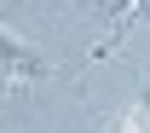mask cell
Masks as SVG:
<instances>
[{
  "mask_svg": "<svg viewBox=\"0 0 150 133\" xmlns=\"http://www.w3.org/2000/svg\"><path fill=\"white\" fill-rule=\"evenodd\" d=\"M0 70H6L12 81H35V75H46V58H40L29 41H18V35L0 29Z\"/></svg>",
  "mask_w": 150,
  "mask_h": 133,
  "instance_id": "obj_1",
  "label": "cell"
},
{
  "mask_svg": "<svg viewBox=\"0 0 150 133\" xmlns=\"http://www.w3.org/2000/svg\"><path fill=\"white\" fill-rule=\"evenodd\" d=\"M115 133H150V93L139 98L127 116H121V127H115Z\"/></svg>",
  "mask_w": 150,
  "mask_h": 133,
  "instance_id": "obj_2",
  "label": "cell"
},
{
  "mask_svg": "<svg viewBox=\"0 0 150 133\" xmlns=\"http://www.w3.org/2000/svg\"><path fill=\"white\" fill-rule=\"evenodd\" d=\"M12 87H18V81H12V75H6V70H0V93H12Z\"/></svg>",
  "mask_w": 150,
  "mask_h": 133,
  "instance_id": "obj_3",
  "label": "cell"
}]
</instances>
